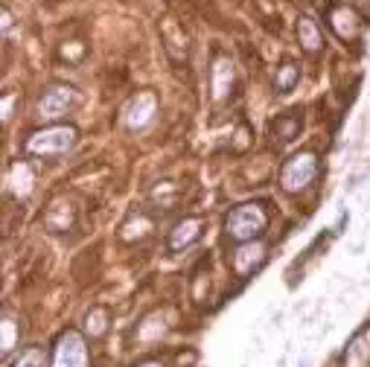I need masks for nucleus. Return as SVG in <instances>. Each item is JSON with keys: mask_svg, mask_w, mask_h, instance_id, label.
Here are the masks:
<instances>
[{"mask_svg": "<svg viewBox=\"0 0 370 367\" xmlns=\"http://www.w3.org/2000/svg\"><path fill=\"white\" fill-rule=\"evenodd\" d=\"M73 102V90L65 87V85H58V87H50L44 100H41V114L44 117H58V114H65L68 105Z\"/></svg>", "mask_w": 370, "mask_h": 367, "instance_id": "obj_5", "label": "nucleus"}, {"mask_svg": "<svg viewBox=\"0 0 370 367\" xmlns=\"http://www.w3.org/2000/svg\"><path fill=\"white\" fill-rule=\"evenodd\" d=\"M199 239V222L196 219H184L181 225H175L172 236H169V251H178L181 245H190Z\"/></svg>", "mask_w": 370, "mask_h": 367, "instance_id": "obj_6", "label": "nucleus"}, {"mask_svg": "<svg viewBox=\"0 0 370 367\" xmlns=\"http://www.w3.org/2000/svg\"><path fill=\"white\" fill-rule=\"evenodd\" d=\"M318 172V164H315V155H310V151H303V155H295L292 161H286L283 172H280V184L283 190L295 193V190H303L306 184H310Z\"/></svg>", "mask_w": 370, "mask_h": 367, "instance_id": "obj_2", "label": "nucleus"}, {"mask_svg": "<svg viewBox=\"0 0 370 367\" xmlns=\"http://www.w3.org/2000/svg\"><path fill=\"white\" fill-rule=\"evenodd\" d=\"M225 228H228V236L239 245L254 242L265 230V213H263L260 204H242V207L231 210Z\"/></svg>", "mask_w": 370, "mask_h": 367, "instance_id": "obj_1", "label": "nucleus"}, {"mask_svg": "<svg viewBox=\"0 0 370 367\" xmlns=\"http://www.w3.org/2000/svg\"><path fill=\"white\" fill-rule=\"evenodd\" d=\"M12 367H44V353L41 350H26Z\"/></svg>", "mask_w": 370, "mask_h": 367, "instance_id": "obj_8", "label": "nucleus"}, {"mask_svg": "<svg viewBox=\"0 0 370 367\" xmlns=\"http://www.w3.org/2000/svg\"><path fill=\"white\" fill-rule=\"evenodd\" d=\"M140 367H164L161 361H146V364H140Z\"/></svg>", "mask_w": 370, "mask_h": 367, "instance_id": "obj_9", "label": "nucleus"}, {"mask_svg": "<svg viewBox=\"0 0 370 367\" xmlns=\"http://www.w3.org/2000/svg\"><path fill=\"white\" fill-rule=\"evenodd\" d=\"M73 137L76 132L73 129H65V126H53L47 132H38L29 137V151H36V155H61V151H68L73 146Z\"/></svg>", "mask_w": 370, "mask_h": 367, "instance_id": "obj_3", "label": "nucleus"}, {"mask_svg": "<svg viewBox=\"0 0 370 367\" xmlns=\"http://www.w3.org/2000/svg\"><path fill=\"white\" fill-rule=\"evenodd\" d=\"M88 353H85V341L79 332H65L61 341L56 347V367H85Z\"/></svg>", "mask_w": 370, "mask_h": 367, "instance_id": "obj_4", "label": "nucleus"}, {"mask_svg": "<svg viewBox=\"0 0 370 367\" xmlns=\"http://www.w3.org/2000/svg\"><path fill=\"white\" fill-rule=\"evenodd\" d=\"M297 76H300V70L295 65H283L280 73H277V90H280V94H289L297 82Z\"/></svg>", "mask_w": 370, "mask_h": 367, "instance_id": "obj_7", "label": "nucleus"}]
</instances>
